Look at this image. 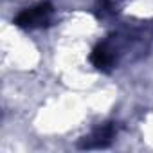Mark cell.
Segmentation results:
<instances>
[{"label": "cell", "mask_w": 153, "mask_h": 153, "mask_svg": "<svg viewBox=\"0 0 153 153\" xmlns=\"http://www.w3.org/2000/svg\"><path fill=\"white\" fill-rule=\"evenodd\" d=\"M52 18V6L49 4H42L31 9L22 11L16 16V25L18 27H25V29H34V27H43L51 22Z\"/></svg>", "instance_id": "1"}, {"label": "cell", "mask_w": 153, "mask_h": 153, "mask_svg": "<svg viewBox=\"0 0 153 153\" xmlns=\"http://www.w3.org/2000/svg\"><path fill=\"white\" fill-rule=\"evenodd\" d=\"M114 137H115V126L114 124H103V126L96 128L92 133H88L87 137H83V140L79 142V148H87V149L106 148V146H110Z\"/></svg>", "instance_id": "2"}]
</instances>
